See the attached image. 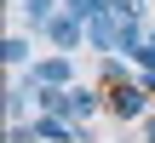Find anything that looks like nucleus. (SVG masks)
Wrapping results in <instances>:
<instances>
[{
  "instance_id": "10",
  "label": "nucleus",
  "mask_w": 155,
  "mask_h": 143,
  "mask_svg": "<svg viewBox=\"0 0 155 143\" xmlns=\"http://www.w3.org/2000/svg\"><path fill=\"white\" fill-rule=\"evenodd\" d=\"M144 92H150V97H155V69H150V75H144Z\"/></svg>"
},
{
  "instance_id": "8",
  "label": "nucleus",
  "mask_w": 155,
  "mask_h": 143,
  "mask_svg": "<svg viewBox=\"0 0 155 143\" xmlns=\"http://www.w3.org/2000/svg\"><path fill=\"white\" fill-rule=\"evenodd\" d=\"M6 143H40V132H35V126H23V120H17V126H6Z\"/></svg>"
},
{
  "instance_id": "5",
  "label": "nucleus",
  "mask_w": 155,
  "mask_h": 143,
  "mask_svg": "<svg viewBox=\"0 0 155 143\" xmlns=\"http://www.w3.org/2000/svg\"><path fill=\"white\" fill-rule=\"evenodd\" d=\"M0 57H6V69H23V63H29V40H23V34H6V40H0Z\"/></svg>"
},
{
  "instance_id": "6",
  "label": "nucleus",
  "mask_w": 155,
  "mask_h": 143,
  "mask_svg": "<svg viewBox=\"0 0 155 143\" xmlns=\"http://www.w3.org/2000/svg\"><path fill=\"white\" fill-rule=\"evenodd\" d=\"M0 97H6V115H12V126H17V115H23V97H29V92H23V86H6Z\"/></svg>"
},
{
  "instance_id": "2",
  "label": "nucleus",
  "mask_w": 155,
  "mask_h": 143,
  "mask_svg": "<svg viewBox=\"0 0 155 143\" xmlns=\"http://www.w3.org/2000/svg\"><path fill=\"white\" fill-rule=\"evenodd\" d=\"M69 86H75V57L69 52L29 63V92H69Z\"/></svg>"
},
{
  "instance_id": "9",
  "label": "nucleus",
  "mask_w": 155,
  "mask_h": 143,
  "mask_svg": "<svg viewBox=\"0 0 155 143\" xmlns=\"http://www.w3.org/2000/svg\"><path fill=\"white\" fill-rule=\"evenodd\" d=\"M63 11H75V17H92V11H98V0H63Z\"/></svg>"
},
{
  "instance_id": "4",
  "label": "nucleus",
  "mask_w": 155,
  "mask_h": 143,
  "mask_svg": "<svg viewBox=\"0 0 155 143\" xmlns=\"http://www.w3.org/2000/svg\"><path fill=\"white\" fill-rule=\"evenodd\" d=\"M86 40H92L98 52H121V17H115V11H92V17H86Z\"/></svg>"
},
{
  "instance_id": "3",
  "label": "nucleus",
  "mask_w": 155,
  "mask_h": 143,
  "mask_svg": "<svg viewBox=\"0 0 155 143\" xmlns=\"http://www.w3.org/2000/svg\"><path fill=\"white\" fill-rule=\"evenodd\" d=\"M46 40H52L58 52H75V46L86 40V17H75V11H58V17L46 23Z\"/></svg>"
},
{
  "instance_id": "1",
  "label": "nucleus",
  "mask_w": 155,
  "mask_h": 143,
  "mask_svg": "<svg viewBox=\"0 0 155 143\" xmlns=\"http://www.w3.org/2000/svg\"><path fill=\"white\" fill-rule=\"evenodd\" d=\"M104 109H109L115 120H138V115H150V92H144V80H104Z\"/></svg>"
},
{
  "instance_id": "12",
  "label": "nucleus",
  "mask_w": 155,
  "mask_h": 143,
  "mask_svg": "<svg viewBox=\"0 0 155 143\" xmlns=\"http://www.w3.org/2000/svg\"><path fill=\"white\" fill-rule=\"evenodd\" d=\"M104 6H115V0H98V11H104Z\"/></svg>"
},
{
  "instance_id": "7",
  "label": "nucleus",
  "mask_w": 155,
  "mask_h": 143,
  "mask_svg": "<svg viewBox=\"0 0 155 143\" xmlns=\"http://www.w3.org/2000/svg\"><path fill=\"white\" fill-rule=\"evenodd\" d=\"M132 57H138V63H144V69H155V34H144V40H138V46H132Z\"/></svg>"
},
{
  "instance_id": "11",
  "label": "nucleus",
  "mask_w": 155,
  "mask_h": 143,
  "mask_svg": "<svg viewBox=\"0 0 155 143\" xmlns=\"http://www.w3.org/2000/svg\"><path fill=\"white\" fill-rule=\"evenodd\" d=\"M150 143H155V115H150Z\"/></svg>"
}]
</instances>
